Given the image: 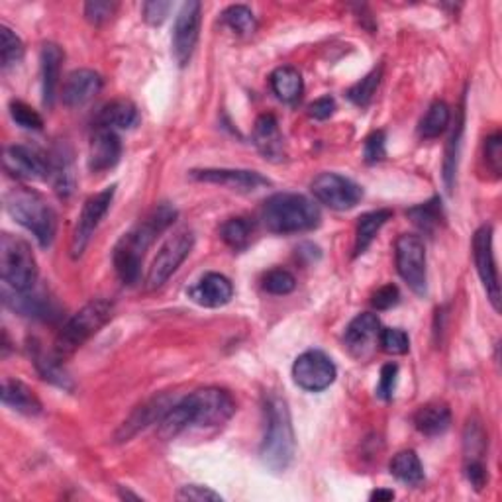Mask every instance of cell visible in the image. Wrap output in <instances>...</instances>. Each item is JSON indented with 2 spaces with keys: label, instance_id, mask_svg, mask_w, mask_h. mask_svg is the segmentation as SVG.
Returning <instances> with one entry per match:
<instances>
[{
  "label": "cell",
  "instance_id": "obj_6",
  "mask_svg": "<svg viewBox=\"0 0 502 502\" xmlns=\"http://www.w3.org/2000/svg\"><path fill=\"white\" fill-rule=\"evenodd\" d=\"M112 312L114 304L106 299L86 302L77 314H73L71 318L63 324V328L56 337V344H53V357H56L58 362H65V359L71 357L112 318Z\"/></svg>",
  "mask_w": 502,
  "mask_h": 502
},
{
  "label": "cell",
  "instance_id": "obj_7",
  "mask_svg": "<svg viewBox=\"0 0 502 502\" xmlns=\"http://www.w3.org/2000/svg\"><path fill=\"white\" fill-rule=\"evenodd\" d=\"M0 277L16 292L36 287L38 261L34 251L22 238L13 234L0 236Z\"/></svg>",
  "mask_w": 502,
  "mask_h": 502
},
{
  "label": "cell",
  "instance_id": "obj_27",
  "mask_svg": "<svg viewBox=\"0 0 502 502\" xmlns=\"http://www.w3.org/2000/svg\"><path fill=\"white\" fill-rule=\"evenodd\" d=\"M139 124V112L134 103L124 101H112L108 103L96 118L98 128H111V130H132Z\"/></svg>",
  "mask_w": 502,
  "mask_h": 502
},
{
  "label": "cell",
  "instance_id": "obj_34",
  "mask_svg": "<svg viewBox=\"0 0 502 502\" xmlns=\"http://www.w3.org/2000/svg\"><path fill=\"white\" fill-rule=\"evenodd\" d=\"M49 179L53 181V187L61 194V196H69L75 189V173H73V166L71 159L63 154V151H58L49 157Z\"/></svg>",
  "mask_w": 502,
  "mask_h": 502
},
{
  "label": "cell",
  "instance_id": "obj_33",
  "mask_svg": "<svg viewBox=\"0 0 502 502\" xmlns=\"http://www.w3.org/2000/svg\"><path fill=\"white\" fill-rule=\"evenodd\" d=\"M31 362H34V365L38 367L40 375L46 381H49V383L58 385L61 389H67V390L73 389V383L69 381L67 373H65V371L59 367L61 362H58V359L53 357V354L51 355L43 354L38 344H34V347H31Z\"/></svg>",
  "mask_w": 502,
  "mask_h": 502
},
{
  "label": "cell",
  "instance_id": "obj_18",
  "mask_svg": "<svg viewBox=\"0 0 502 502\" xmlns=\"http://www.w3.org/2000/svg\"><path fill=\"white\" fill-rule=\"evenodd\" d=\"M103 89V77L91 69L73 71L63 83L61 101L65 106L77 108L89 104Z\"/></svg>",
  "mask_w": 502,
  "mask_h": 502
},
{
  "label": "cell",
  "instance_id": "obj_39",
  "mask_svg": "<svg viewBox=\"0 0 502 502\" xmlns=\"http://www.w3.org/2000/svg\"><path fill=\"white\" fill-rule=\"evenodd\" d=\"M381 77H383V69H373L369 75H365V77L355 83L352 89L347 91V98L352 101L355 106H369L371 101H373V96L379 89V85H381Z\"/></svg>",
  "mask_w": 502,
  "mask_h": 502
},
{
  "label": "cell",
  "instance_id": "obj_44",
  "mask_svg": "<svg viewBox=\"0 0 502 502\" xmlns=\"http://www.w3.org/2000/svg\"><path fill=\"white\" fill-rule=\"evenodd\" d=\"M363 157L369 166H375V163L383 161L387 157V136L385 132H373L365 139L363 148Z\"/></svg>",
  "mask_w": 502,
  "mask_h": 502
},
{
  "label": "cell",
  "instance_id": "obj_38",
  "mask_svg": "<svg viewBox=\"0 0 502 502\" xmlns=\"http://www.w3.org/2000/svg\"><path fill=\"white\" fill-rule=\"evenodd\" d=\"M463 450L465 462H483V455L487 452V434L477 420H469L467 424L463 435Z\"/></svg>",
  "mask_w": 502,
  "mask_h": 502
},
{
  "label": "cell",
  "instance_id": "obj_17",
  "mask_svg": "<svg viewBox=\"0 0 502 502\" xmlns=\"http://www.w3.org/2000/svg\"><path fill=\"white\" fill-rule=\"evenodd\" d=\"M381 334V322L375 314L363 312L357 314L355 318L349 322L344 334V344L349 349V354L357 359H365L373 352Z\"/></svg>",
  "mask_w": 502,
  "mask_h": 502
},
{
  "label": "cell",
  "instance_id": "obj_21",
  "mask_svg": "<svg viewBox=\"0 0 502 502\" xmlns=\"http://www.w3.org/2000/svg\"><path fill=\"white\" fill-rule=\"evenodd\" d=\"M234 297V287L220 273H206L189 291V299L204 309H220Z\"/></svg>",
  "mask_w": 502,
  "mask_h": 502
},
{
  "label": "cell",
  "instance_id": "obj_40",
  "mask_svg": "<svg viewBox=\"0 0 502 502\" xmlns=\"http://www.w3.org/2000/svg\"><path fill=\"white\" fill-rule=\"evenodd\" d=\"M24 58V43L8 26H0V63L8 69Z\"/></svg>",
  "mask_w": 502,
  "mask_h": 502
},
{
  "label": "cell",
  "instance_id": "obj_36",
  "mask_svg": "<svg viewBox=\"0 0 502 502\" xmlns=\"http://www.w3.org/2000/svg\"><path fill=\"white\" fill-rule=\"evenodd\" d=\"M410 220L417 224L422 232L432 234L435 228H438L444 220V211H442V201L435 196V199L414 206L408 211Z\"/></svg>",
  "mask_w": 502,
  "mask_h": 502
},
{
  "label": "cell",
  "instance_id": "obj_20",
  "mask_svg": "<svg viewBox=\"0 0 502 502\" xmlns=\"http://www.w3.org/2000/svg\"><path fill=\"white\" fill-rule=\"evenodd\" d=\"M175 405V402L167 397H154L151 400L144 402V405L138 407L132 414H130V418L120 426V430L116 432V442H128L130 438H134V435L148 428L149 424H159V420L166 417V412Z\"/></svg>",
  "mask_w": 502,
  "mask_h": 502
},
{
  "label": "cell",
  "instance_id": "obj_22",
  "mask_svg": "<svg viewBox=\"0 0 502 502\" xmlns=\"http://www.w3.org/2000/svg\"><path fill=\"white\" fill-rule=\"evenodd\" d=\"M4 302L6 307L13 309L14 312L22 316H30V318H41L48 320L51 316H58V304L48 294L38 292V291H26V292H16L13 291L10 294L4 291Z\"/></svg>",
  "mask_w": 502,
  "mask_h": 502
},
{
  "label": "cell",
  "instance_id": "obj_54",
  "mask_svg": "<svg viewBox=\"0 0 502 502\" xmlns=\"http://www.w3.org/2000/svg\"><path fill=\"white\" fill-rule=\"evenodd\" d=\"M120 498H134V500H139L138 495L130 493V490H124V489H120Z\"/></svg>",
  "mask_w": 502,
  "mask_h": 502
},
{
  "label": "cell",
  "instance_id": "obj_30",
  "mask_svg": "<svg viewBox=\"0 0 502 502\" xmlns=\"http://www.w3.org/2000/svg\"><path fill=\"white\" fill-rule=\"evenodd\" d=\"M463 128H465V112L463 106L457 112L455 124L452 130L450 141L445 146V161H444V181L447 191H453V183H455V173H457V161H460V148H462V138H463Z\"/></svg>",
  "mask_w": 502,
  "mask_h": 502
},
{
  "label": "cell",
  "instance_id": "obj_26",
  "mask_svg": "<svg viewBox=\"0 0 502 502\" xmlns=\"http://www.w3.org/2000/svg\"><path fill=\"white\" fill-rule=\"evenodd\" d=\"M414 426L424 435H442L452 426V410L444 402H428L414 414Z\"/></svg>",
  "mask_w": 502,
  "mask_h": 502
},
{
  "label": "cell",
  "instance_id": "obj_52",
  "mask_svg": "<svg viewBox=\"0 0 502 502\" xmlns=\"http://www.w3.org/2000/svg\"><path fill=\"white\" fill-rule=\"evenodd\" d=\"M309 112L314 120H326L336 112V101L332 96H322L309 106Z\"/></svg>",
  "mask_w": 502,
  "mask_h": 502
},
{
  "label": "cell",
  "instance_id": "obj_9",
  "mask_svg": "<svg viewBox=\"0 0 502 502\" xmlns=\"http://www.w3.org/2000/svg\"><path fill=\"white\" fill-rule=\"evenodd\" d=\"M193 247H194V234L191 230H179L171 238H167L166 244H163L161 249L157 251L154 264H151L148 271V277H146L148 289L154 291L159 289L161 285H166L167 279L183 265V261L189 257Z\"/></svg>",
  "mask_w": 502,
  "mask_h": 502
},
{
  "label": "cell",
  "instance_id": "obj_29",
  "mask_svg": "<svg viewBox=\"0 0 502 502\" xmlns=\"http://www.w3.org/2000/svg\"><path fill=\"white\" fill-rule=\"evenodd\" d=\"M390 216H392L390 211H373L359 216L357 228H355V244H354L355 257L365 254L367 247L373 244V239L379 234L381 228L390 220Z\"/></svg>",
  "mask_w": 502,
  "mask_h": 502
},
{
  "label": "cell",
  "instance_id": "obj_48",
  "mask_svg": "<svg viewBox=\"0 0 502 502\" xmlns=\"http://www.w3.org/2000/svg\"><path fill=\"white\" fill-rule=\"evenodd\" d=\"M173 4L163 3V0H151L144 4V20L149 26H161L166 18L169 16Z\"/></svg>",
  "mask_w": 502,
  "mask_h": 502
},
{
  "label": "cell",
  "instance_id": "obj_23",
  "mask_svg": "<svg viewBox=\"0 0 502 502\" xmlns=\"http://www.w3.org/2000/svg\"><path fill=\"white\" fill-rule=\"evenodd\" d=\"M63 59H65V53L58 43H46V46L41 48V53H40L41 89H43V104H46L48 108H51L53 103H56Z\"/></svg>",
  "mask_w": 502,
  "mask_h": 502
},
{
  "label": "cell",
  "instance_id": "obj_53",
  "mask_svg": "<svg viewBox=\"0 0 502 502\" xmlns=\"http://www.w3.org/2000/svg\"><path fill=\"white\" fill-rule=\"evenodd\" d=\"M369 498L377 500V502H389V500L395 498V493H392V490H389V489H377V490H373V493H371Z\"/></svg>",
  "mask_w": 502,
  "mask_h": 502
},
{
  "label": "cell",
  "instance_id": "obj_1",
  "mask_svg": "<svg viewBox=\"0 0 502 502\" xmlns=\"http://www.w3.org/2000/svg\"><path fill=\"white\" fill-rule=\"evenodd\" d=\"M236 414V400L230 392L218 387L194 390L193 395L181 399L159 420V435L163 440H173L193 426L209 428L222 426Z\"/></svg>",
  "mask_w": 502,
  "mask_h": 502
},
{
  "label": "cell",
  "instance_id": "obj_16",
  "mask_svg": "<svg viewBox=\"0 0 502 502\" xmlns=\"http://www.w3.org/2000/svg\"><path fill=\"white\" fill-rule=\"evenodd\" d=\"M191 177L194 181L214 183L220 184V187L239 193H254L271 184L269 179H265L261 173L246 169H194L191 171Z\"/></svg>",
  "mask_w": 502,
  "mask_h": 502
},
{
  "label": "cell",
  "instance_id": "obj_2",
  "mask_svg": "<svg viewBox=\"0 0 502 502\" xmlns=\"http://www.w3.org/2000/svg\"><path fill=\"white\" fill-rule=\"evenodd\" d=\"M177 218V211L171 204L163 202L151 211L144 222H139L134 230H130L120 238L114 247L112 261L118 279L124 285H136L141 275V264H144L146 251L156 242V238L163 234Z\"/></svg>",
  "mask_w": 502,
  "mask_h": 502
},
{
  "label": "cell",
  "instance_id": "obj_5",
  "mask_svg": "<svg viewBox=\"0 0 502 502\" xmlns=\"http://www.w3.org/2000/svg\"><path fill=\"white\" fill-rule=\"evenodd\" d=\"M4 209L13 220L34 234L41 247H49L58 232V214L38 191L18 187L4 196Z\"/></svg>",
  "mask_w": 502,
  "mask_h": 502
},
{
  "label": "cell",
  "instance_id": "obj_11",
  "mask_svg": "<svg viewBox=\"0 0 502 502\" xmlns=\"http://www.w3.org/2000/svg\"><path fill=\"white\" fill-rule=\"evenodd\" d=\"M114 193H116V184L108 187L101 193L93 194L91 199H86V202L83 204L81 216L77 220V226H75L73 236H71V257L77 259L85 254L86 246H89L91 238L94 236L98 224L103 222V218L106 216V212L111 211V204L114 201Z\"/></svg>",
  "mask_w": 502,
  "mask_h": 502
},
{
  "label": "cell",
  "instance_id": "obj_42",
  "mask_svg": "<svg viewBox=\"0 0 502 502\" xmlns=\"http://www.w3.org/2000/svg\"><path fill=\"white\" fill-rule=\"evenodd\" d=\"M297 287V279L287 269H273L264 277V289L271 294H289Z\"/></svg>",
  "mask_w": 502,
  "mask_h": 502
},
{
  "label": "cell",
  "instance_id": "obj_35",
  "mask_svg": "<svg viewBox=\"0 0 502 502\" xmlns=\"http://www.w3.org/2000/svg\"><path fill=\"white\" fill-rule=\"evenodd\" d=\"M251 234H254V224L242 216L230 218V220H226L220 228L224 244L232 247L234 251H244L251 242Z\"/></svg>",
  "mask_w": 502,
  "mask_h": 502
},
{
  "label": "cell",
  "instance_id": "obj_31",
  "mask_svg": "<svg viewBox=\"0 0 502 502\" xmlns=\"http://www.w3.org/2000/svg\"><path fill=\"white\" fill-rule=\"evenodd\" d=\"M389 469H390V475L405 485L417 487L424 481V467L418 460L417 452L412 450H405L392 457Z\"/></svg>",
  "mask_w": 502,
  "mask_h": 502
},
{
  "label": "cell",
  "instance_id": "obj_13",
  "mask_svg": "<svg viewBox=\"0 0 502 502\" xmlns=\"http://www.w3.org/2000/svg\"><path fill=\"white\" fill-rule=\"evenodd\" d=\"M473 257L479 277L483 281L487 297L493 309L500 312V282L493 249V228L481 226L473 236Z\"/></svg>",
  "mask_w": 502,
  "mask_h": 502
},
{
  "label": "cell",
  "instance_id": "obj_14",
  "mask_svg": "<svg viewBox=\"0 0 502 502\" xmlns=\"http://www.w3.org/2000/svg\"><path fill=\"white\" fill-rule=\"evenodd\" d=\"M201 13H202V4L196 3V0H191V3H184L181 6L177 18H175L173 58L181 67L189 65L196 48V41H199Z\"/></svg>",
  "mask_w": 502,
  "mask_h": 502
},
{
  "label": "cell",
  "instance_id": "obj_37",
  "mask_svg": "<svg viewBox=\"0 0 502 502\" xmlns=\"http://www.w3.org/2000/svg\"><path fill=\"white\" fill-rule=\"evenodd\" d=\"M222 22L239 36H249L257 30V20L254 13L244 4H234L226 8L222 13Z\"/></svg>",
  "mask_w": 502,
  "mask_h": 502
},
{
  "label": "cell",
  "instance_id": "obj_43",
  "mask_svg": "<svg viewBox=\"0 0 502 502\" xmlns=\"http://www.w3.org/2000/svg\"><path fill=\"white\" fill-rule=\"evenodd\" d=\"M10 116H13L14 122L24 130H36V132H40L43 128V118L34 111V108L22 101L10 103Z\"/></svg>",
  "mask_w": 502,
  "mask_h": 502
},
{
  "label": "cell",
  "instance_id": "obj_51",
  "mask_svg": "<svg viewBox=\"0 0 502 502\" xmlns=\"http://www.w3.org/2000/svg\"><path fill=\"white\" fill-rule=\"evenodd\" d=\"M465 477L475 490H483L489 483V473L483 462H465Z\"/></svg>",
  "mask_w": 502,
  "mask_h": 502
},
{
  "label": "cell",
  "instance_id": "obj_32",
  "mask_svg": "<svg viewBox=\"0 0 502 502\" xmlns=\"http://www.w3.org/2000/svg\"><path fill=\"white\" fill-rule=\"evenodd\" d=\"M450 120H452L450 106H447L444 101L432 103L428 112H426L424 118L420 120V126H418L420 138L424 139L440 138L447 130V126H450Z\"/></svg>",
  "mask_w": 502,
  "mask_h": 502
},
{
  "label": "cell",
  "instance_id": "obj_3",
  "mask_svg": "<svg viewBox=\"0 0 502 502\" xmlns=\"http://www.w3.org/2000/svg\"><path fill=\"white\" fill-rule=\"evenodd\" d=\"M265 430L261 440L259 457L269 471L282 473L287 471L294 460L297 440H294V428L291 410L285 399L271 395L264 407Z\"/></svg>",
  "mask_w": 502,
  "mask_h": 502
},
{
  "label": "cell",
  "instance_id": "obj_4",
  "mask_svg": "<svg viewBox=\"0 0 502 502\" xmlns=\"http://www.w3.org/2000/svg\"><path fill=\"white\" fill-rule=\"evenodd\" d=\"M320 209L304 194L277 193L261 209V222L271 234H302L320 226Z\"/></svg>",
  "mask_w": 502,
  "mask_h": 502
},
{
  "label": "cell",
  "instance_id": "obj_46",
  "mask_svg": "<svg viewBox=\"0 0 502 502\" xmlns=\"http://www.w3.org/2000/svg\"><path fill=\"white\" fill-rule=\"evenodd\" d=\"M397 379H399V365L397 363H387L381 369V379L377 385V397L383 400H390L395 395L397 389Z\"/></svg>",
  "mask_w": 502,
  "mask_h": 502
},
{
  "label": "cell",
  "instance_id": "obj_12",
  "mask_svg": "<svg viewBox=\"0 0 502 502\" xmlns=\"http://www.w3.org/2000/svg\"><path fill=\"white\" fill-rule=\"evenodd\" d=\"M336 365L320 349H309L297 357L292 365V379L300 389L309 392H320L336 381Z\"/></svg>",
  "mask_w": 502,
  "mask_h": 502
},
{
  "label": "cell",
  "instance_id": "obj_19",
  "mask_svg": "<svg viewBox=\"0 0 502 502\" xmlns=\"http://www.w3.org/2000/svg\"><path fill=\"white\" fill-rule=\"evenodd\" d=\"M122 157V141L111 128L94 130L89 149V169L93 173H103L112 169Z\"/></svg>",
  "mask_w": 502,
  "mask_h": 502
},
{
  "label": "cell",
  "instance_id": "obj_47",
  "mask_svg": "<svg viewBox=\"0 0 502 502\" xmlns=\"http://www.w3.org/2000/svg\"><path fill=\"white\" fill-rule=\"evenodd\" d=\"M485 161L487 169L500 177V167H502V148H500V134H493L485 139Z\"/></svg>",
  "mask_w": 502,
  "mask_h": 502
},
{
  "label": "cell",
  "instance_id": "obj_50",
  "mask_svg": "<svg viewBox=\"0 0 502 502\" xmlns=\"http://www.w3.org/2000/svg\"><path fill=\"white\" fill-rule=\"evenodd\" d=\"M177 498L179 500H199V502H204V500H214V502H220L222 497L214 493L212 489L209 487H202V485H187V487H183L179 493H177Z\"/></svg>",
  "mask_w": 502,
  "mask_h": 502
},
{
  "label": "cell",
  "instance_id": "obj_25",
  "mask_svg": "<svg viewBox=\"0 0 502 502\" xmlns=\"http://www.w3.org/2000/svg\"><path fill=\"white\" fill-rule=\"evenodd\" d=\"M3 402L4 407L26 414V417H38L41 412V402L36 397V392L18 379L6 377L3 381Z\"/></svg>",
  "mask_w": 502,
  "mask_h": 502
},
{
  "label": "cell",
  "instance_id": "obj_8",
  "mask_svg": "<svg viewBox=\"0 0 502 502\" xmlns=\"http://www.w3.org/2000/svg\"><path fill=\"white\" fill-rule=\"evenodd\" d=\"M397 271L417 297L428 294V271H426V246L422 238L402 234L395 244Z\"/></svg>",
  "mask_w": 502,
  "mask_h": 502
},
{
  "label": "cell",
  "instance_id": "obj_28",
  "mask_svg": "<svg viewBox=\"0 0 502 502\" xmlns=\"http://www.w3.org/2000/svg\"><path fill=\"white\" fill-rule=\"evenodd\" d=\"M271 89L282 103H287V104L299 103L302 91H304L302 75L299 73V69L291 67V65L279 67L271 75Z\"/></svg>",
  "mask_w": 502,
  "mask_h": 502
},
{
  "label": "cell",
  "instance_id": "obj_15",
  "mask_svg": "<svg viewBox=\"0 0 502 502\" xmlns=\"http://www.w3.org/2000/svg\"><path fill=\"white\" fill-rule=\"evenodd\" d=\"M4 171L20 181L49 179V156L30 146H10L4 149Z\"/></svg>",
  "mask_w": 502,
  "mask_h": 502
},
{
  "label": "cell",
  "instance_id": "obj_49",
  "mask_svg": "<svg viewBox=\"0 0 502 502\" xmlns=\"http://www.w3.org/2000/svg\"><path fill=\"white\" fill-rule=\"evenodd\" d=\"M399 300H400L399 287L397 285H385L373 294V300H371V304H373L377 310H390L392 307H397Z\"/></svg>",
  "mask_w": 502,
  "mask_h": 502
},
{
  "label": "cell",
  "instance_id": "obj_10",
  "mask_svg": "<svg viewBox=\"0 0 502 502\" xmlns=\"http://www.w3.org/2000/svg\"><path fill=\"white\" fill-rule=\"evenodd\" d=\"M314 199L332 211H349L363 199V189L337 173H320L310 184Z\"/></svg>",
  "mask_w": 502,
  "mask_h": 502
},
{
  "label": "cell",
  "instance_id": "obj_45",
  "mask_svg": "<svg viewBox=\"0 0 502 502\" xmlns=\"http://www.w3.org/2000/svg\"><path fill=\"white\" fill-rule=\"evenodd\" d=\"M116 3H104V0H94V3L85 4V18L91 22L93 26H103L104 22L111 20L116 13Z\"/></svg>",
  "mask_w": 502,
  "mask_h": 502
},
{
  "label": "cell",
  "instance_id": "obj_41",
  "mask_svg": "<svg viewBox=\"0 0 502 502\" xmlns=\"http://www.w3.org/2000/svg\"><path fill=\"white\" fill-rule=\"evenodd\" d=\"M379 345L389 355H405L410 349V340L405 330L385 328L379 334Z\"/></svg>",
  "mask_w": 502,
  "mask_h": 502
},
{
  "label": "cell",
  "instance_id": "obj_24",
  "mask_svg": "<svg viewBox=\"0 0 502 502\" xmlns=\"http://www.w3.org/2000/svg\"><path fill=\"white\" fill-rule=\"evenodd\" d=\"M254 144L261 151V156L269 161H281L282 151V134L279 130L277 118L273 114H261L254 128Z\"/></svg>",
  "mask_w": 502,
  "mask_h": 502
}]
</instances>
